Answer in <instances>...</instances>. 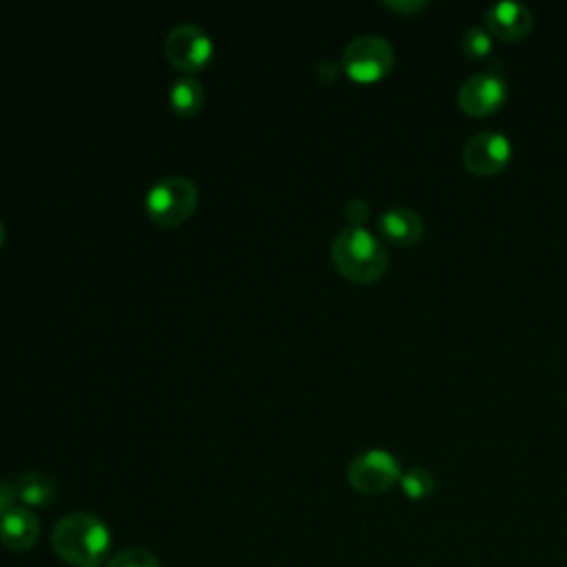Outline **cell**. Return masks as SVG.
Wrapping results in <instances>:
<instances>
[{
    "label": "cell",
    "mask_w": 567,
    "mask_h": 567,
    "mask_svg": "<svg viewBox=\"0 0 567 567\" xmlns=\"http://www.w3.org/2000/svg\"><path fill=\"white\" fill-rule=\"evenodd\" d=\"M53 551L73 567H97L111 547L106 525L89 512L62 516L51 532Z\"/></svg>",
    "instance_id": "cell-1"
},
{
    "label": "cell",
    "mask_w": 567,
    "mask_h": 567,
    "mask_svg": "<svg viewBox=\"0 0 567 567\" xmlns=\"http://www.w3.org/2000/svg\"><path fill=\"white\" fill-rule=\"evenodd\" d=\"M330 255L337 270L357 284H370L388 268L385 246L363 226L341 228L332 239Z\"/></svg>",
    "instance_id": "cell-2"
},
{
    "label": "cell",
    "mask_w": 567,
    "mask_h": 567,
    "mask_svg": "<svg viewBox=\"0 0 567 567\" xmlns=\"http://www.w3.org/2000/svg\"><path fill=\"white\" fill-rule=\"evenodd\" d=\"M197 208V186L182 175L162 177L146 193V213L159 226H179Z\"/></svg>",
    "instance_id": "cell-3"
},
{
    "label": "cell",
    "mask_w": 567,
    "mask_h": 567,
    "mask_svg": "<svg viewBox=\"0 0 567 567\" xmlns=\"http://www.w3.org/2000/svg\"><path fill=\"white\" fill-rule=\"evenodd\" d=\"M394 64V47L381 35H359L350 40L341 53L343 71L359 80L372 82L383 78Z\"/></svg>",
    "instance_id": "cell-4"
},
{
    "label": "cell",
    "mask_w": 567,
    "mask_h": 567,
    "mask_svg": "<svg viewBox=\"0 0 567 567\" xmlns=\"http://www.w3.org/2000/svg\"><path fill=\"white\" fill-rule=\"evenodd\" d=\"M399 458L381 447L357 454L348 465V481L361 494H383L401 478Z\"/></svg>",
    "instance_id": "cell-5"
},
{
    "label": "cell",
    "mask_w": 567,
    "mask_h": 567,
    "mask_svg": "<svg viewBox=\"0 0 567 567\" xmlns=\"http://www.w3.org/2000/svg\"><path fill=\"white\" fill-rule=\"evenodd\" d=\"M164 51H166L168 62L175 69H179L184 73H197L210 60L213 42H210L208 31L202 29L199 24L182 22L166 33Z\"/></svg>",
    "instance_id": "cell-6"
},
{
    "label": "cell",
    "mask_w": 567,
    "mask_h": 567,
    "mask_svg": "<svg viewBox=\"0 0 567 567\" xmlns=\"http://www.w3.org/2000/svg\"><path fill=\"white\" fill-rule=\"evenodd\" d=\"M507 97V84L496 71H478L465 78L456 91L458 106L470 115H489Z\"/></svg>",
    "instance_id": "cell-7"
},
{
    "label": "cell",
    "mask_w": 567,
    "mask_h": 567,
    "mask_svg": "<svg viewBox=\"0 0 567 567\" xmlns=\"http://www.w3.org/2000/svg\"><path fill=\"white\" fill-rule=\"evenodd\" d=\"M461 157L472 173L494 175L509 162L512 142L501 131H478L465 142Z\"/></svg>",
    "instance_id": "cell-8"
},
{
    "label": "cell",
    "mask_w": 567,
    "mask_h": 567,
    "mask_svg": "<svg viewBox=\"0 0 567 567\" xmlns=\"http://www.w3.org/2000/svg\"><path fill=\"white\" fill-rule=\"evenodd\" d=\"M40 538L38 516L24 507L16 505L0 518V543L11 551H27Z\"/></svg>",
    "instance_id": "cell-9"
},
{
    "label": "cell",
    "mask_w": 567,
    "mask_h": 567,
    "mask_svg": "<svg viewBox=\"0 0 567 567\" xmlns=\"http://www.w3.org/2000/svg\"><path fill=\"white\" fill-rule=\"evenodd\" d=\"M487 27L492 33L505 40L523 38L532 29V11L518 0H501L487 9Z\"/></svg>",
    "instance_id": "cell-10"
},
{
    "label": "cell",
    "mask_w": 567,
    "mask_h": 567,
    "mask_svg": "<svg viewBox=\"0 0 567 567\" xmlns=\"http://www.w3.org/2000/svg\"><path fill=\"white\" fill-rule=\"evenodd\" d=\"M377 226H379V233L396 246H410L423 235L421 217L412 208H405V206L385 208L379 215Z\"/></svg>",
    "instance_id": "cell-11"
},
{
    "label": "cell",
    "mask_w": 567,
    "mask_h": 567,
    "mask_svg": "<svg viewBox=\"0 0 567 567\" xmlns=\"http://www.w3.org/2000/svg\"><path fill=\"white\" fill-rule=\"evenodd\" d=\"M13 489H16V498L29 509L47 505L55 494V487H53L51 478L40 474V472L20 474L13 483Z\"/></svg>",
    "instance_id": "cell-12"
},
{
    "label": "cell",
    "mask_w": 567,
    "mask_h": 567,
    "mask_svg": "<svg viewBox=\"0 0 567 567\" xmlns=\"http://www.w3.org/2000/svg\"><path fill=\"white\" fill-rule=\"evenodd\" d=\"M168 104L175 113L188 117V115H195L202 104H204V89L202 84L190 78V75H182L177 78L171 89H168Z\"/></svg>",
    "instance_id": "cell-13"
},
{
    "label": "cell",
    "mask_w": 567,
    "mask_h": 567,
    "mask_svg": "<svg viewBox=\"0 0 567 567\" xmlns=\"http://www.w3.org/2000/svg\"><path fill=\"white\" fill-rule=\"evenodd\" d=\"M401 483V489L405 496L414 498V501H421V498H427L434 489V476L430 470L421 467V465H414L410 470H405L399 478Z\"/></svg>",
    "instance_id": "cell-14"
},
{
    "label": "cell",
    "mask_w": 567,
    "mask_h": 567,
    "mask_svg": "<svg viewBox=\"0 0 567 567\" xmlns=\"http://www.w3.org/2000/svg\"><path fill=\"white\" fill-rule=\"evenodd\" d=\"M106 567H162V565L155 554L140 549V547H128V549L113 554L109 558Z\"/></svg>",
    "instance_id": "cell-15"
},
{
    "label": "cell",
    "mask_w": 567,
    "mask_h": 567,
    "mask_svg": "<svg viewBox=\"0 0 567 567\" xmlns=\"http://www.w3.org/2000/svg\"><path fill=\"white\" fill-rule=\"evenodd\" d=\"M461 44H463L465 53H470L474 58L485 55L492 49V31H487L481 24H472V27L465 29V33L461 38Z\"/></svg>",
    "instance_id": "cell-16"
},
{
    "label": "cell",
    "mask_w": 567,
    "mask_h": 567,
    "mask_svg": "<svg viewBox=\"0 0 567 567\" xmlns=\"http://www.w3.org/2000/svg\"><path fill=\"white\" fill-rule=\"evenodd\" d=\"M343 213H346L350 226H361V221H363V219L368 217V213H370V204H368L363 197H352V199L346 202Z\"/></svg>",
    "instance_id": "cell-17"
},
{
    "label": "cell",
    "mask_w": 567,
    "mask_h": 567,
    "mask_svg": "<svg viewBox=\"0 0 567 567\" xmlns=\"http://www.w3.org/2000/svg\"><path fill=\"white\" fill-rule=\"evenodd\" d=\"M383 4L399 13H414L421 7H425V0H383Z\"/></svg>",
    "instance_id": "cell-18"
},
{
    "label": "cell",
    "mask_w": 567,
    "mask_h": 567,
    "mask_svg": "<svg viewBox=\"0 0 567 567\" xmlns=\"http://www.w3.org/2000/svg\"><path fill=\"white\" fill-rule=\"evenodd\" d=\"M16 501H18V498H16L13 485L0 481V518H2L11 507H16V505H13Z\"/></svg>",
    "instance_id": "cell-19"
},
{
    "label": "cell",
    "mask_w": 567,
    "mask_h": 567,
    "mask_svg": "<svg viewBox=\"0 0 567 567\" xmlns=\"http://www.w3.org/2000/svg\"><path fill=\"white\" fill-rule=\"evenodd\" d=\"M337 73H339V66H337V62H332V60H321L319 66H317V75H319L323 82H332V80L337 78Z\"/></svg>",
    "instance_id": "cell-20"
},
{
    "label": "cell",
    "mask_w": 567,
    "mask_h": 567,
    "mask_svg": "<svg viewBox=\"0 0 567 567\" xmlns=\"http://www.w3.org/2000/svg\"><path fill=\"white\" fill-rule=\"evenodd\" d=\"M2 241H4V226H2V221H0V246H2Z\"/></svg>",
    "instance_id": "cell-21"
}]
</instances>
